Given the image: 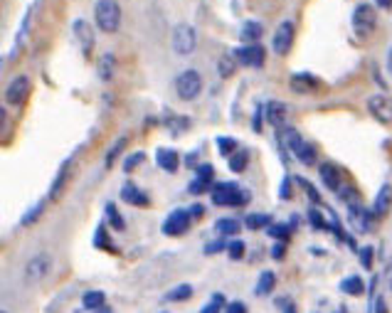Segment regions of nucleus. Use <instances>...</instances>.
<instances>
[{"label": "nucleus", "mask_w": 392, "mask_h": 313, "mask_svg": "<svg viewBox=\"0 0 392 313\" xmlns=\"http://www.w3.org/2000/svg\"><path fill=\"white\" fill-rule=\"evenodd\" d=\"M121 20H124V13H121L119 0H97V6H94V22L101 33L111 35V33H119Z\"/></svg>", "instance_id": "obj_1"}, {"label": "nucleus", "mask_w": 392, "mask_h": 313, "mask_svg": "<svg viewBox=\"0 0 392 313\" xmlns=\"http://www.w3.org/2000/svg\"><path fill=\"white\" fill-rule=\"evenodd\" d=\"M210 195H213L215 205H220V207H240L250 202V193L242 190L237 183H232V180H229V183H215Z\"/></svg>", "instance_id": "obj_2"}, {"label": "nucleus", "mask_w": 392, "mask_h": 313, "mask_svg": "<svg viewBox=\"0 0 392 313\" xmlns=\"http://www.w3.org/2000/svg\"><path fill=\"white\" fill-rule=\"evenodd\" d=\"M350 25H353L355 38H360V40L370 38V35L375 33V27H377L375 8H373L370 3H360V6H355L353 17H350Z\"/></svg>", "instance_id": "obj_3"}, {"label": "nucleus", "mask_w": 392, "mask_h": 313, "mask_svg": "<svg viewBox=\"0 0 392 313\" xmlns=\"http://www.w3.org/2000/svg\"><path fill=\"white\" fill-rule=\"evenodd\" d=\"M202 92V74L197 70H186L180 72L175 79V94L180 102H195Z\"/></svg>", "instance_id": "obj_4"}, {"label": "nucleus", "mask_w": 392, "mask_h": 313, "mask_svg": "<svg viewBox=\"0 0 392 313\" xmlns=\"http://www.w3.org/2000/svg\"><path fill=\"white\" fill-rule=\"evenodd\" d=\"M170 45H173V49L178 54H193L197 47L195 27L188 25V22H178V25L173 27V40H170Z\"/></svg>", "instance_id": "obj_5"}, {"label": "nucleus", "mask_w": 392, "mask_h": 313, "mask_svg": "<svg viewBox=\"0 0 392 313\" xmlns=\"http://www.w3.org/2000/svg\"><path fill=\"white\" fill-rule=\"evenodd\" d=\"M30 92H33V81L28 74H20L8 84L6 89V104L8 106H20V104L28 102Z\"/></svg>", "instance_id": "obj_6"}, {"label": "nucleus", "mask_w": 392, "mask_h": 313, "mask_svg": "<svg viewBox=\"0 0 392 313\" xmlns=\"http://www.w3.org/2000/svg\"><path fill=\"white\" fill-rule=\"evenodd\" d=\"M232 57L237 60V65H242V67H261L264 60H267V52H264V47H261L259 42H254V45L234 47Z\"/></svg>", "instance_id": "obj_7"}, {"label": "nucleus", "mask_w": 392, "mask_h": 313, "mask_svg": "<svg viewBox=\"0 0 392 313\" xmlns=\"http://www.w3.org/2000/svg\"><path fill=\"white\" fill-rule=\"evenodd\" d=\"M190 222H193L190 210L178 207V210H173L163 220V234H168V237H180V234H186L188 230H190Z\"/></svg>", "instance_id": "obj_8"}, {"label": "nucleus", "mask_w": 392, "mask_h": 313, "mask_svg": "<svg viewBox=\"0 0 392 313\" xmlns=\"http://www.w3.org/2000/svg\"><path fill=\"white\" fill-rule=\"evenodd\" d=\"M291 45H294V22L284 20L281 25L277 27V33L272 38V49L279 54V57H286L291 52Z\"/></svg>", "instance_id": "obj_9"}, {"label": "nucleus", "mask_w": 392, "mask_h": 313, "mask_svg": "<svg viewBox=\"0 0 392 313\" xmlns=\"http://www.w3.org/2000/svg\"><path fill=\"white\" fill-rule=\"evenodd\" d=\"M72 33H74L76 45L82 47L84 57H89V54H92V47H94V27H92V22L84 20V17H76V20L72 22Z\"/></svg>", "instance_id": "obj_10"}, {"label": "nucleus", "mask_w": 392, "mask_h": 313, "mask_svg": "<svg viewBox=\"0 0 392 313\" xmlns=\"http://www.w3.org/2000/svg\"><path fill=\"white\" fill-rule=\"evenodd\" d=\"M49 269H52V257H49L47 252L42 254H35L33 259L25 264V279L33 284V281H42L44 276L49 274Z\"/></svg>", "instance_id": "obj_11"}, {"label": "nucleus", "mask_w": 392, "mask_h": 313, "mask_svg": "<svg viewBox=\"0 0 392 313\" xmlns=\"http://www.w3.org/2000/svg\"><path fill=\"white\" fill-rule=\"evenodd\" d=\"M368 111L380 124H392V97H387V94H373L368 99Z\"/></svg>", "instance_id": "obj_12"}, {"label": "nucleus", "mask_w": 392, "mask_h": 313, "mask_svg": "<svg viewBox=\"0 0 392 313\" xmlns=\"http://www.w3.org/2000/svg\"><path fill=\"white\" fill-rule=\"evenodd\" d=\"M213 185H215V168L210 166V163H200V166L195 168V178L188 185V190H190L193 195H200V193H207V190H213Z\"/></svg>", "instance_id": "obj_13"}, {"label": "nucleus", "mask_w": 392, "mask_h": 313, "mask_svg": "<svg viewBox=\"0 0 392 313\" xmlns=\"http://www.w3.org/2000/svg\"><path fill=\"white\" fill-rule=\"evenodd\" d=\"M373 212L370 210H365L363 205H348V222L350 227H355L358 232H370V227H373Z\"/></svg>", "instance_id": "obj_14"}, {"label": "nucleus", "mask_w": 392, "mask_h": 313, "mask_svg": "<svg viewBox=\"0 0 392 313\" xmlns=\"http://www.w3.org/2000/svg\"><path fill=\"white\" fill-rule=\"evenodd\" d=\"M318 173H321V183L326 185L328 190L338 193V190L343 188V173H341V168H338L336 163H321Z\"/></svg>", "instance_id": "obj_15"}, {"label": "nucleus", "mask_w": 392, "mask_h": 313, "mask_svg": "<svg viewBox=\"0 0 392 313\" xmlns=\"http://www.w3.org/2000/svg\"><path fill=\"white\" fill-rule=\"evenodd\" d=\"M264 116H267V124H272L274 129H284L289 119V106L281 102H269L264 106Z\"/></svg>", "instance_id": "obj_16"}, {"label": "nucleus", "mask_w": 392, "mask_h": 313, "mask_svg": "<svg viewBox=\"0 0 392 313\" xmlns=\"http://www.w3.org/2000/svg\"><path fill=\"white\" fill-rule=\"evenodd\" d=\"M390 207H392V185L385 183L380 190H377L375 202H373V210L370 212H373V217H375V220H382V217L390 212Z\"/></svg>", "instance_id": "obj_17"}, {"label": "nucleus", "mask_w": 392, "mask_h": 313, "mask_svg": "<svg viewBox=\"0 0 392 313\" xmlns=\"http://www.w3.org/2000/svg\"><path fill=\"white\" fill-rule=\"evenodd\" d=\"M121 200L129 202V205H136V207H148L151 205V198H148V193H143L138 185L133 183H126L124 188H121Z\"/></svg>", "instance_id": "obj_18"}, {"label": "nucleus", "mask_w": 392, "mask_h": 313, "mask_svg": "<svg viewBox=\"0 0 392 313\" xmlns=\"http://www.w3.org/2000/svg\"><path fill=\"white\" fill-rule=\"evenodd\" d=\"M289 87L294 89L296 94H309L311 89L318 87V77L309 74V72H299L289 79Z\"/></svg>", "instance_id": "obj_19"}, {"label": "nucleus", "mask_w": 392, "mask_h": 313, "mask_svg": "<svg viewBox=\"0 0 392 313\" xmlns=\"http://www.w3.org/2000/svg\"><path fill=\"white\" fill-rule=\"evenodd\" d=\"M156 163L163 168L165 173H175L180 168V156L173 148H158V151H156Z\"/></svg>", "instance_id": "obj_20"}, {"label": "nucleus", "mask_w": 392, "mask_h": 313, "mask_svg": "<svg viewBox=\"0 0 392 313\" xmlns=\"http://www.w3.org/2000/svg\"><path fill=\"white\" fill-rule=\"evenodd\" d=\"M70 168H72V158H67L65 163L60 166V170H57V175H55V183H52V188H49V200H57L62 195V190H65V185H67V180H70Z\"/></svg>", "instance_id": "obj_21"}, {"label": "nucleus", "mask_w": 392, "mask_h": 313, "mask_svg": "<svg viewBox=\"0 0 392 313\" xmlns=\"http://www.w3.org/2000/svg\"><path fill=\"white\" fill-rule=\"evenodd\" d=\"M242 230V222L234 220V217H222V220L215 222V232L220 234V237H237Z\"/></svg>", "instance_id": "obj_22"}, {"label": "nucleus", "mask_w": 392, "mask_h": 313, "mask_svg": "<svg viewBox=\"0 0 392 313\" xmlns=\"http://www.w3.org/2000/svg\"><path fill=\"white\" fill-rule=\"evenodd\" d=\"M114 72H116V57L111 52L101 54V60L97 65V74L101 81H111L114 79Z\"/></svg>", "instance_id": "obj_23"}, {"label": "nucleus", "mask_w": 392, "mask_h": 313, "mask_svg": "<svg viewBox=\"0 0 392 313\" xmlns=\"http://www.w3.org/2000/svg\"><path fill=\"white\" fill-rule=\"evenodd\" d=\"M261 35H264V27H261V22L247 20L245 25H242L240 40H245V45H254V42H259V40H261Z\"/></svg>", "instance_id": "obj_24"}, {"label": "nucleus", "mask_w": 392, "mask_h": 313, "mask_svg": "<svg viewBox=\"0 0 392 313\" xmlns=\"http://www.w3.org/2000/svg\"><path fill=\"white\" fill-rule=\"evenodd\" d=\"M291 153H294V158L301 163V166H313V163H316V148L311 146L309 141H301Z\"/></svg>", "instance_id": "obj_25"}, {"label": "nucleus", "mask_w": 392, "mask_h": 313, "mask_svg": "<svg viewBox=\"0 0 392 313\" xmlns=\"http://www.w3.org/2000/svg\"><path fill=\"white\" fill-rule=\"evenodd\" d=\"M274 287H277V274H274V271H264V274L259 276V281H256L254 294L256 296H272Z\"/></svg>", "instance_id": "obj_26"}, {"label": "nucleus", "mask_w": 392, "mask_h": 313, "mask_svg": "<svg viewBox=\"0 0 392 313\" xmlns=\"http://www.w3.org/2000/svg\"><path fill=\"white\" fill-rule=\"evenodd\" d=\"M272 225H274V220L267 212H252V215L245 217L247 230H267V227H272Z\"/></svg>", "instance_id": "obj_27"}, {"label": "nucleus", "mask_w": 392, "mask_h": 313, "mask_svg": "<svg viewBox=\"0 0 392 313\" xmlns=\"http://www.w3.org/2000/svg\"><path fill=\"white\" fill-rule=\"evenodd\" d=\"M341 291H343L345 296H360V294L365 291L363 279H360V276H355V274L345 276V279L341 281Z\"/></svg>", "instance_id": "obj_28"}, {"label": "nucleus", "mask_w": 392, "mask_h": 313, "mask_svg": "<svg viewBox=\"0 0 392 313\" xmlns=\"http://www.w3.org/2000/svg\"><path fill=\"white\" fill-rule=\"evenodd\" d=\"M247 163H250V153H247L245 148H237V151L227 158V166H229V170H232V173H245Z\"/></svg>", "instance_id": "obj_29"}, {"label": "nucleus", "mask_w": 392, "mask_h": 313, "mask_svg": "<svg viewBox=\"0 0 392 313\" xmlns=\"http://www.w3.org/2000/svg\"><path fill=\"white\" fill-rule=\"evenodd\" d=\"M301 141H304V138H301V134L296 129H291V126H284V129H279V143H284V146L289 148V151H294Z\"/></svg>", "instance_id": "obj_30"}, {"label": "nucleus", "mask_w": 392, "mask_h": 313, "mask_svg": "<svg viewBox=\"0 0 392 313\" xmlns=\"http://www.w3.org/2000/svg\"><path fill=\"white\" fill-rule=\"evenodd\" d=\"M104 212H106V222H109V225L114 227L116 232H124V230H126V222H124V217H121L119 207H116L114 202H106Z\"/></svg>", "instance_id": "obj_31"}, {"label": "nucleus", "mask_w": 392, "mask_h": 313, "mask_svg": "<svg viewBox=\"0 0 392 313\" xmlns=\"http://www.w3.org/2000/svg\"><path fill=\"white\" fill-rule=\"evenodd\" d=\"M104 301H106V296H104V291H99V289H92V291H87L82 296V306L89 308V311H99V308L104 306Z\"/></svg>", "instance_id": "obj_32"}, {"label": "nucleus", "mask_w": 392, "mask_h": 313, "mask_svg": "<svg viewBox=\"0 0 392 313\" xmlns=\"http://www.w3.org/2000/svg\"><path fill=\"white\" fill-rule=\"evenodd\" d=\"M291 232H294V227L291 225H279V222H274L272 227H267V234L277 239V242H289Z\"/></svg>", "instance_id": "obj_33"}, {"label": "nucleus", "mask_w": 392, "mask_h": 313, "mask_svg": "<svg viewBox=\"0 0 392 313\" xmlns=\"http://www.w3.org/2000/svg\"><path fill=\"white\" fill-rule=\"evenodd\" d=\"M193 296V287L190 284H180V287L170 289L168 294H165V301H173V303H180V301H188V298Z\"/></svg>", "instance_id": "obj_34"}, {"label": "nucleus", "mask_w": 392, "mask_h": 313, "mask_svg": "<svg viewBox=\"0 0 392 313\" xmlns=\"http://www.w3.org/2000/svg\"><path fill=\"white\" fill-rule=\"evenodd\" d=\"M44 205H47V202H44V200H38V202H35V205L30 207V210L25 212V215H22L20 225H22V227H30V225H33V222H38V220H40V215H42V212H44Z\"/></svg>", "instance_id": "obj_35"}, {"label": "nucleus", "mask_w": 392, "mask_h": 313, "mask_svg": "<svg viewBox=\"0 0 392 313\" xmlns=\"http://www.w3.org/2000/svg\"><path fill=\"white\" fill-rule=\"evenodd\" d=\"M94 247L106 249V252H116V247L109 242V234H106V227H104V225H99L97 232H94Z\"/></svg>", "instance_id": "obj_36"}, {"label": "nucleus", "mask_w": 392, "mask_h": 313, "mask_svg": "<svg viewBox=\"0 0 392 313\" xmlns=\"http://www.w3.org/2000/svg\"><path fill=\"white\" fill-rule=\"evenodd\" d=\"M309 222H311L313 230H331V220H326L318 207H311L309 210Z\"/></svg>", "instance_id": "obj_37"}, {"label": "nucleus", "mask_w": 392, "mask_h": 313, "mask_svg": "<svg viewBox=\"0 0 392 313\" xmlns=\"http://www.w3.org/2000/svg\"><path fill=\"white\" fill-rule=\"evenodd\" d=\"M296 183L301 185V188L306 190V195H309V200L313 202V205H321V195H318V190L313 188V185L309 183L306 178H301V175H296Z\"/></svg>", "instance_id": "obj_38"}, {"label": "nucleus", "mask_w": 392, "mask_h": 313, "mask_svg": "<svg viewBox=\"0 0 392 313\" xmlns=\"http://www.w3.org/2000/svg\"><path fill=\"white\" fill-rule=\"evenodd\" d=\"M218 148H220V153H222V156L229 158L234 151H237V141L229 138V136H218Z\"/></svg>", "instance_id": "obj_39"}, {"label": "nucleus", "mask_w": 392, "mask_h": 313, "mask_svg": "<svg viewBox=\"0 0 392 313\" xmlns=\"http://www.w3.org/2000/svg\"><path fill=\"white\" fill-rule=\"evenodd\" d=\"M245 252H247V247H245V242H240V239H232V242L227 244V254L232 262H240L242 257H245Z\"/></svg>", "instance_id": "obj_40"}, {"label": "nucleus", "mask_w": 392, "mask_h": 313, "mask_svg": "<svg viewBox=\"0 0 392 313\" xmlns=\"http://www.w3.org/2000/svg\"><path fill=\"white\" fill-rule=\"evenodd\" d=\"M124 146H126V136H121V138L116 141L114 146L109 148V153H106V168L114 166V161H116V158H119V153L124 151Z\"/></svg>", "instance_id": "obj_41"}, {"label": "nucleus", "mask_w": 392, "mask_h": 313, "mask_svg": "<svg viewBox=\"0 0 392 313\" xmlns=\"http://www.w3.org/2000/svg\"><path fill=\"white\" fill-rule=\"evenodd\" d=\"M222 303H224V294H213V301L207 303V306H202L200 313H220Z\"/></svg>", "instance_id": "obj_42"}, {"label": "nucleus", "mask_w": 392, "mask_h": 313, "mask_svg": "<svg viewBox=\"0 0 392 313\" xmlns=\"http://www.w3.org/2000/svg\"><path fill=\"white\" fill-rule=\"evenodd\" d=\"M358 254H360V264H363V269H370L373 262H375V249L363 247V249H358Z\"/></svg>", "instance_id": "obj_43"}, {"label": "nucleus", "mask_w": 392, "mask_h": 313, "mask_svg": "<svg viewBox=\"0 0 392 313\" xmlns=\"http://www.w3.org/2000/svg\"><path fill=\"white\" fill-rule=\"evenodd\" d=\"M143 158H146V153H133V156H129L124 161V173H131V170H133V168H138L143 163Z\"/></svg>", "instance_id": "obj_44"}, {"label": "nucleus", "mask_w": 392, "mask_h": 313, "mask_svg": "<svg viewBox=\"0 0 392 313\" xmlns=\"http://www.w3.org/2000/svg\"><path fill=\"white\" fill-rule=\"evenodd\" d=\"M234 70H237V60H234L232 54H227V57L220 60V72H222V77H229Z\"/></svg>", "instance_id": "obj_45"}, {"label": "nucleus", "mask_w": 392, "mask_h": 313, "mask_svg": "<svg viewBox=\"0 0 392 313\" xmlns=\"http://www.w3.org/2000/svg\"><path fill=\"white\" fill-rule=\"evenodd\" d=\"M281 200H291V195H294V188H291V178H284V183H281Z\"/></svg>", "instance_id": "obj_46"}, {"label": "nucleus", "mask_w": 392, "mask_h": 313, "mask_svg": "<svg viewBox=\"0 0 392 313\" xmlns=\"http://www.w3.org/2000/svg\"><path fill=\"white\" fill-rule=\"evenodd\" d=\"M284 254H286V242H277V244H274V247H272V259L281 262Z\"/></svg>", "instance_id": "obj_47"}, {"label": "nucleus", "mask_w": 392, "mask_h": 313, "mask_svg": "<svg viewBox=\"0 0 392 313\" xmlns=\"http://www.w3.org/2000/svg\"><path fill=\"white\" fill-rule=\"evenodd\" d=\"M382 279H385V287L392 291V257H390V259H387L385 271H382Z\"/></svg>", "instance_id": "obj_48"}, {"label": "nucleus", "mask_w": 392, "mask_h": 313, "mask_svg": "<svg viewBox=\"0 0 392 313\" xmlns=\"http://www.w3.org/2000/svg\"><path fill=\"white\" fill-rule=\"evenodd\" d=\"M220 249H224V242H222V239H215V242H207V244H205V254H218Z\"/></svg>", "instance_id": "obj_49"}, {"label": "nucleus", "mask_w": 392, "mask_h": 313, "mask_svg": "<svg viewBox=\"0 0 392 313\" xmlns=\"http://www.w3.org/2000/svg\"><path fill=\"white\" fill-rule=\"evenodd\" d=\"M224 313H247V306H245V303H240V301H232L227 308H224Z\"/></svg>", "instance_id": "obj_50"}, {"label": "nucleus", "mask_w": 392, "mask_h": 313, "mask_svg": "<svg viewBox=\"0 0 392 313\" xmlns=\"http://www.w3.org/2000/svg\"><path fill=\"white\" fill-rule=\"evenodd\" d=\"M375 313H387L385 298H382V296H375Z\"/></svg>", "instance_id": "obj_51"}, {"label": "nucleus", "mask_w": 392, "mask_h": 313, "mask_svg": "<svg viewBox=\"0 0 392 313\" xmlns=\"http://www.w3.org/2000/svg\"><path fill=\"white\" fill-rule=\"evenodd\" d=\"M202 212H205V207H202V205H193V207H190V217H193V220H197V217H200Z\"/></svg>", "instance_id": "obj_52"}, {"label": "nucleus", "mask_w": 392, "mask_h": 313, "mask_svg": "<svg viewBox=\"0 0 392 313\" xmlns=\"http://www.w3.org/2000/svg\"><path fill=\"white\" fill-rule=\"evenodd\" d=\"M195 158H197V153H188V156H186V166H188V168H197V161H195Z\"/></svg>", "instance_id": "obj_53"}, {"label": "nucleus", "mask_w": 392, "mask_h": 313, "mask_svg": "<svg viewBox=\"0 0 392 313\" xmlns=\"http://www.w3.org/2000/svg\"><path fill=\"white\" fill-rule=\"evenodd\" d=\"M254 131H261V109H256V116H254Z\"/></svg>", "instance_id": "obj_54"}, {"label": "nucleus", "mask_w": 392, "mask_h": 313, "mask_svg": "<svg viewBox=\"0 0 392 313\" xmlns=\"http://www.w3.org/2000/svg\"><path fill=\"white\" fill-rule=\"evenodd\" d=\"M377 6L385 8V10H390V8H392V0H377Z\"/></svg>", "instance_id": "obj_55"}, {"label": "nucleus", "mask_w": 392, "mask_h": 313, "mask_svg": "<svg viewBox=\"0 0 392 313\" xmlns=\"http://www.w3.org/2000/svg\"><path fill=\"white\" fill-rule=\"evenodd\" d=\"M387 72L392 74V47H390V52H387Z\"/></svg>", "instance_id": "obj_56"}, {"label": "nucleus", "mask_w": 392, "mask_h": 313, "mask_svg": "<svg viewBox=\"0 0 392 313\" xmlns=\"http://www.w3.org/2000/svg\"><path fill=\"white\" fill-rule=\"evenodd\" d=\"M284 313H296V308H294V306H291V303H289V306L284 308Z\"/></svg>", "instance_id": "obj_57"}, {"label": "nucleus", "mask_w": 392, "mask_h": 313, "mask_svg": "<svg viewBox=\"0 0 392 313\" xmlns=\"http://www.w3.org/2000/svg\"><path fill=\"white\" fill-rule=\"evenodd\" d=\"M92 313H111V311H109V308H106V306H101V308H99V311H92Z\"/></svg>", "instance_id": "obj_58"}, {"label": "nucleus", "mask_w": 392, "mask_h": 313, "mask_svg": "<svg viewBox=\"0 0 392 313\" xmlns=\"http://www.w3.org/2000/svg\"><path fill=\"white\" fill-rule=\"evenodd\" d=\"M336 313H345V308H338V311Z\"/></svg>", "instance_id": "obj_59"}, {"label": "nucleus", "mask_w": 392, "mask_h": 313, "mask_svg": "<svg viewBox=\"0 0 392 313\" xmlns=\"http://www.w3.org/2000/svg\"><path fill=\"white\" fill-rule=\"evenodd\" d=\"M3 313H8V311H3Z\"/></svg>", "instance_id": "obj_60"}]
</instances>
